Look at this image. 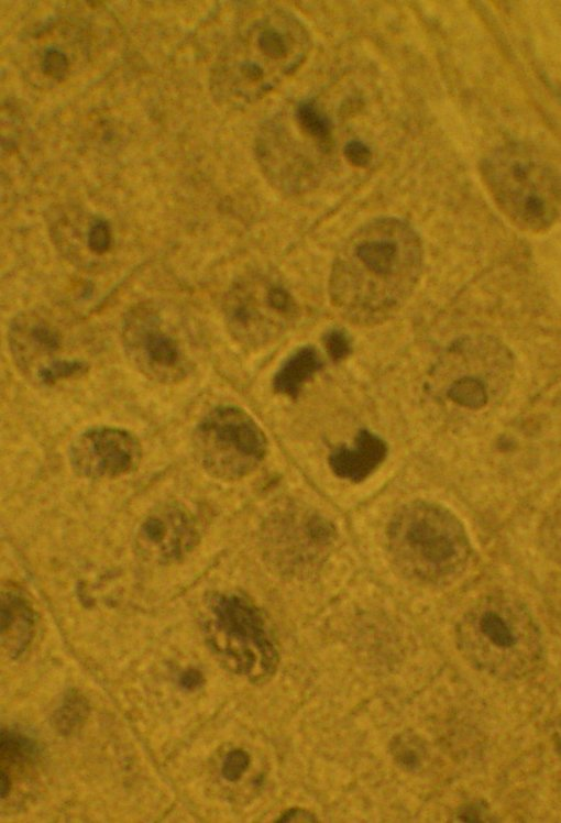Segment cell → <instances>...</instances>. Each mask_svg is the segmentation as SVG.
<instances>
[{
    "label": "cell",
    "instance_id": "obj_11",
    "mask_svg": "<svg viewBox=\"0 0 561 823\" xmlns=\"http://www.w3.org/2000/svg\"><path fill=\"white\" fill-rule=\"evenodd\" d=\"M141 446L130 431L118 427H94L79 434L69 447V463L82 478L112 479L136 469Z\"/></svg>",
    "mask_w": 561,
    "mask_h": 823
},
{
    "label": "cell",
    "instance_id": "obj_21",
    "mask_svg": "<svg viewBox=\"0 0 561 823\" xmlns=\"http://www.w3.org/2000/svg\"><path fill=\"white\" fill-rule=\"evenodd\" d=\"M35 754L36 747L29 737L14 731L1 729L0 766L28 762Z\"/></svg>",
    "mask_w": 561,
    "mask_h": 823
},
{
    "label": "cell",
    "instance_id": "obj_7",
    "mask_svg": "<svg viewBox=\"0 0 561 823\" xmlns=\"http://www.w3.org/2000/svg\"><path fill=\"white\" fill-rule=\"evenodd\" d=\"M193 446L202 469L222 481L249 475L267 451V440L258 424L233 405L209 410L194 430Z\"/></svg>",
    "mask_w": 561,
    "mask_h": 823
},
{
    "label": "cell",
    "instance_id": "obj_4",
    "mask_svg": "<svg viewBox=\"0 0 561 823\" xmlns=\"http://www.w3.org/2000/svg\"><path fill=\"white\" fill-rule=\"evenodd\" d=\"M480 174L493 202L518 230L539 234L550 230L560 213V177L534 147L507 143L486 154Z\"/></svg>",
    "mask_w": 561,
    "mask_h": 823
},
{
    "label": "cell",
    "instance_id": "obj_22",
    "mask_svg": "<svg viewBox=\"0 0 561 823\" xmlns=\"http://www.w3.org/2000/svg\"><path fill=\"white\" fill-rule=\"evenodd\" d=\"M88 367L89 365L86 361L77 358H57L41 366L34 373V378L40 384L50 386L62 380L82 375L88 371Z\"/></svg>",
    "mask_w": 561,
    "mask_h": 823
},
{
    "label": "cell",
    "instance_id": "obj_13",
    "mask_svg": "<svg viewBox=\"0 0 561 823\" xmlns=\"http://www.w3.org/2000/svg\"><path fill=\"white\" fill-rule=\"evenodd\" d=\"M386 442L376 434L361 429L351 446H341L329 456L333 473L351 482L369 478L385 460Z\"/></svg>",
    "mask_w": 561,
    "mask_h": 823
},
{
    "label": "cell",
    "instance_id": "obj_14",
    "mask_svg": "<svg viewBox=\"0 0 561 823\" xmlns=\"http://www.w3.org/2000/svg\"><path fill=\"white\" fill-rule=\"evenodd\" d=\"M10 347L16 362L26 363L42 355L48 356L61 348L58 329L36 315L16 317L10 327Z\"/></svg>",
    "mask_w": 561,
    "mask_h": 823
},
{
    "label": "cell",
    "instance_id": "obj_29",
    "mask_svg": "<svg viewBox=\"0 0 561 823\" xmlns=\"http://www.w3.org/2000/svg\"><path fill=\"white\" fill-rule=\"evenodd\" d=\"M317 817L314 813L310 811L302 809V808H292L286 810L284 813L280 814L278 820L276 822L278 823H293V822H305V823H311L317 822Z\"/></svg>",
    "mask_w": 561,
    "mask_h": 823
},
{
    "label": "cell",
    "instance_id": "obj_20",
    "mask_svg": "<svg viewBox=\"0 0 561 823\" xmlns=\"http://www.w3.org/2000/svg\"><path fill=\"white\" fill-rule=\"evenodd\" d=\"M296 120L299 128L320 144H327L331 136V123L328 117L310 100L298 103Z\"/></svg>",
    "mask_w": 561,
    "mask_h": 823
},
{
    "label": "cell",
    "instance_id": "obj_31",
    "mask_svg": "<svg viewBox=\"0 0 561 823\" xmlns=\"http://www.w3.org/2000/svg\"><path fill=\"white\" fill-rule=\"evenodd\" d=\"M12 786V779L10 773L4 770H0V797L4 799L10 793Z\"/></svg>",
    "mask_w": 561,
    "mask_h": 823
},
{
    "label": "cell",
    "instance_id": "obj_17",
    "mask_svg": "<svg viewBox=\"0 0 561 823\" xmlns=\"http://www.w3.org/2000/svg\"><path fill=\"white\" fill-rule=\"evenodd\" d=\"M447 395L454 403L471 409L483 407L488 399L485 381L473 373L458 376L449 386Z\"/></svg>",
    "mask_w": 561,
    "mask_h": 823
},
{
    "label": "cell",
    "instance_id": "obj_27",
    "mask_svg": "<svg viewBox=\"0 0 561 823\" xmlns=\"http://www.w3.org/2000/svg\"><path fill=\"white\" fill-rule=\"evenodd\" d=\"M348 162L356 167H365L372 160L371 149L362 141L351 140L343 147Z\"/></svg>",
    "mask_w": 561,
    "mask_h": 823
},
{
    "label": "cell",
    "instance_id": "obj_8",
    "mask_svg": "<svg viewBox=\"0 0 561 823\" xmlns=\"http://www.w3.org/2000/svg\"><path fill=\"white\" fill-rule=\"evenodd\" d=\"M223 316L234 340L256 349L275 342L294 325L298 305L278 277L253 273L228 290Z\"/></svg>",
    "mask_w": 561,
    "mask_h": 823
},
{
    "label": "cell",
    "instance_id": "obj_26",
    "mask_svg": "<svg viewBox=\"0 0 561 823\" xmlns=\"http://www.w3.org/2000/svg\"><path fill=\"white\" fill-rule=\"evenodd\" d=\"M250 766V756L242 749L228 753L222 761L221 775L230 782L239 780Z\"/></svg>",
    "mask_w": 561,
    "mask_h": 823
},
{
    "label": "cell",
    "instance_id": "obj_16",
    "mask_svg": "<svg viewBox=\"0 0 561 823\" xmlns=\"http://www.w3.org/2000/svg\"><path fill=\"white\" fill-rule=\"evenodd\" d=\"M322 366V359L314 345L299 347L280 363L273 376V388L280 395L296 398Z\"/></svg>",
    "mask_w": 561,
    "mask_h": 823
},
{
    "label": "cell",
    "instance_id": "obj_18",
    "mask_svg": "<svg viewBox=\"0 0 561 823\" xmlns=\"http://www.w3.org/2000/svg\"><path fill=\"white\" fill-rule=\"evenodd\" d=\"M89 706L87 700L76 691L66 694L53 714V725L63 735L79 728L87 718Z\"/></svg>",
    "mask_w": 561,
    "mask_h": 823
},
{
    "label": "cell",
    "instance_id": "obj_2",
    "mask_svg": "<svg viewBox=\"0 0 561 823\" xmlns=\"http://www.w3.org/2000/svg\"><path fill=\"white\" fill-rule=\"evenodd\" d=\"M311 46L304 23L286 10L261 14L233 43L219 66L220 92L253 101L294 74Z\"/></svg>",
    "mask_w": 561,
    "mask_h": 823
},
{
    "label": "cell",
    "instance_id": "obj_6",
    "mask_svg": "<svg viewBox=\"0 0 561 823\" xmlns=\"http://www.w3.org/2000/svg\"><path fill=\"white\" fill-rule=\"evenodd\" d=\"M206 633L212 649L237 673L251 678L273 674L278 652L262 613L233 593L210 596L206 605Z\"/></svg>",
    "mask_w": 561,
    "mask_h": 823
},
{
    "label": "cell",
    "instance_id": "obj_1",
    "mask_svg": "<svg viewBox=\"0 0 561 823\" xmlns=\"http://www.w3.org/2000/svg\"><path fill=\"white\" fill-rule=\"evenodd\" d=\"M424 261L420 235L407 221L389 216L371 219L344 240L333 257L330 303L353 325H381L407 304Z\"/></svg>",
    "mask_w": 561,
    "mask_h": 823
},
{
    "label": "cell",
    "instance_id": "obj_12",
    "mask_svg": "<svg viewBox=\"0 0 561 823\" xmlns=\"http://www.w3.org/2000/svg\"><path fill=\"white\" fill-rule=\"evenodd\" d=\"M198 531L190 515L176 505H165L148 514L136 534V549L160 562H173L190 552Z\"/></svg>",
    "mask_w": 561,
    "mask_h": 823
},
{
    "label": "cell",
    "instance_id": "obj_23",
    "mask_svg": "<svg viewBox=\"0 0 561 823\" xmlns=\"http://www.w3.org/2000/svg\"><path fill=\"white\" fill-rule=\"evenodd\" d=\"M112 243L111 227L103 218H95L87 230V246L94 254L107 253Z\"/></svg>",
    "mask_w": 561,
    "mask_h": 823
},
{
    "label": "cell",
    "instance_id": "obj_15",
    "mask_svg": "<svg viewBox=\"0 0 561 823\" xmlns=\"http://www.w3.org/2000/svg\"><path fill=\"white\" fill-rule=\"evenodd\" d=\"M35 628V613L28 600L15 590L1 594V643L8 654L19 657L30 645Z\"/></svg>",
    "mask_w": 561,
    "mask_h": 823
},
{
    "label": "cell",
    "instance_id": "obj_30",
    "mask_svg": "<svg viewBox=\"0 0 561 823\" xmlns=\"http://www.w3.org/2000/svg\"><path fill=\"white\" fill-rule=\"evenodd\" d=\"M204 683L202 673L197 669H187L179 676V684L183 689L194 691Z\"/></svg>",
    "mask_w": 561,
    "mask_h": 823
},
{
    "label": "cell",
    "instance_id": "obj_28",
    "mask_svg": "<svg viewBox=\"0 0 561 823\" xmlns=\"http://www.w3.org/2000/svg\"><path fill=\"white\" fill-rule=\"evenodd\" d=\"M457 820L475 823L492 821L487 808L480 801L460 806L457 812Z\"/></svg>",
    "mask_w": 561,
    "mask_h": 823
},
{
    "label": "cell",
    "instance_id": "obj_25",
    "mask_svg": "<svg viewBox=\"0 0 561 823\" xmlns=\"http://www.w3.org/2000/svg\"><path fill=\"white\" fill-rule=\"evenodd\" d=\"M69 61L67 55L56 47L46 48L43 52L41 68L45 76L61 81L66 77Z\"/></svg>",
    "mask_w": 561,
    "mask_h": 823
},
{
    "label": "cell",
    "instance_id": "obj_5",
    "mask_svg": "<svg viewBox=\"0 0 561 823\" xmlns=\"http://www.w3.org/2000/svg\"><path fill=\"white\" fill-rule=\"evenodd\" d=\"M387 539L395 564L404 574L425 583L454 579L470 555L460 520L442 506L427 502L402 507L389 523Z\"/></svg>",
    "mask_w": 561,
    "mask_h": 823
},
{
    "label": "cell",
    "instance_id": "obj_19",
    "mask_svg": "<svg viewBox=\"0 0 561 823\" xmlns=\"http://www.w3.org/2000/svg\"><path fill=\"white\" fill-rule=\"evenodd\" d=\"M389 748L394 761L407 772L419 771L427 757V750L421 739L413 734L402 733L396 735L392 739Z\"/></svg>",
    "mask_w": 561,
    "mask_h": 823
},
{
    "label": "cell",
    "instance_id": "obj_9",
    "mask_svg": "<svg viewBox=\"0 0 561 823\" xmlns=\"http://www.w3.org/2000/svg\"><path fill=\"white\" fill-rule=\"evenodd\" d=\"M153 303L132 307L123 318L122 344L131 363L147 378L164 384L183 381L191 361L183 339Z\"/></svg>",
    "mask_w": 561,
    "mask_h": 823
},
{
    "label": "cell",
    "instance_id": "obj_3",
    "mask_svg": "<svg viewBox=\"0 0 561 823\" xmlns=\"http://www.w3.org/2000/svg\"><path fill=\"white\" fill-rule=\"evenodd\" d=\"M457 645L464 659L490 677L514 681L532 673L541 662V634L518 602L485 597L461 618Z\"/></svg>",
    "mask_w": 561,
    "mask_h": 823
},
{
    "label": "cell",
    "instance_id": "obj_10",
    "mask_svg": "<svg viewBox=\"0 0 561 823\" xmlns=\"http://www.w3.org/2000/svg\"><path fill=\"white\" fill-rule=\"evenodd\" d=\"M336 538L333 525L317 512L288 505L266 519L262 540L272 566L289 575H304L319 567Z\"/></svg>",
    "mask_w": 561,
    "mask_h": 823
},
{
    "label": "cell",
    "instance_id": "obj_24",
    "mask_svg": "<svg viewBox=\"0 0 561 823\" xmlns=\"http://www.w3.org/2000/svg\"><path fill=\"white\" fill-rule=\"evenodd\" d=\"M324 350L332 362L345 360L351 351V339L341 328H331L323 334Z\"/></svg>",
    "mask_w": 561,
    "mask_h": 823
}]
</instances>
